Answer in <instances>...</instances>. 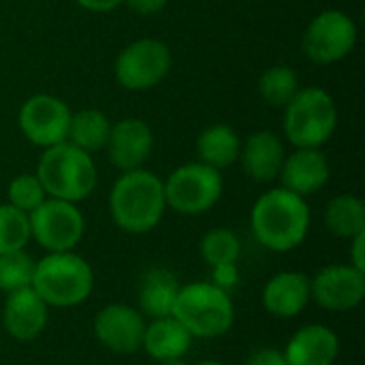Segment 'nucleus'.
I'll return each instance as SVG.
<instances>
[{
	"instance_id": "1",
	"label": "nucleus",
	"mask_w": 365,
	"mask_h": 365,
	"mask_svg": "<svg viewBox=\"0 0 365 365\" xmlns=\"http://www.w3.org/2000/svg\"><path fill=\"white\" fill-rule=\"evenodd\" d=\"M250 229L257 242L272 252L295 250L310 231V207L306 197L282 186L269 188L252 205Z\"/></svg>"
},
{
	"instance_id": "2",
	"label": "nucleus",
	"mask_w": 365,
	"mask_h": 365,
	"mask_svg": "<svg viewBox=\"0 0 365 365\" xmlns=\"http://www.w3.org/2000/svg\"><path fill=\"white\" fill-rule=\"evenodd\" d=\"M167 212L163 180L148 171H124L109 195V214L118 229L130 235H143L156 229Z\"/></svg>"
},
{
	"instance_id": "3",
	"label": "nucleus",
	"mask_w": 365,
	"mask_h": 365,
	"mask_svg": "<svg viewBox=\"0 0 365 365\" xmlns=\"http://www.w3.org/2000/svg\"><path fill=\"white\" fill-rule=\"evenodd\" d=\"M171 317L192 338L216 340L231 331L235 323V306L227 289L201 280L180 287Z\"/></svg>"
},
{
	"instance_id": "4",
	"label": "nucleus",
	"mask_w": 365,
	"mask_h": 365,
	"mask_svg": "<svg viewBox=\"0 0 365 365\" xmlns=\"http://www.w3.org/2000/svg\"><path fill=\"white\" fill-rule=\"evenodd\" d=\"M30 287L49 308H75L92 295L94 272L73 250L47 252L41 261H34Z\"/></svg>"
},
{
	"instance_id": "5",
	"label": "nucleus",
	"mask_w": 365,
	"mask_h": 365,
	"mask_svg": "<svg viewBox=\"0 0 365 365\" xmlns=\"http://www.w3.org/2000/svg\"><path fill=\"white\" fill-rule=\"evenodd\" d=\"M36 178L47 197L79 203L94 192L98 175L92 154L64 141L43 150L36 165Z\"/></svg>"
},
{
	"instance_id": "6",
	"label": "nucleus",
	"mask_w": 365,
	"mask_h": 365,
	"mask_svg": "<svg viewBox=\"0 0 365 365\" xmlns=\"http://www.w3.org/2000/svg\"><path fill=\"white\" fill-rule=\"evenodd\" d=\"M334 96L317 86L299 88L284 107V135L295 148H323L336 133Z\"/></svg>"
},
{
	"instance_id": "7",
	"label": "nucleus",
	"mask_w": 365,
	"mask_h": 365,
	"mask_svg": "<svg viewBox=\"0 0 365 365\" xmlns=\"http://www.w3.org/2000/svg\"><path fill=\"white\" fill-rule=\"evenodd\" d=\"M167 207L182 216H199L210 212L222 197V173L203 163L180 165L163 180Z\"/></svg>"
},
{
	"instance_id": "8",
	"label": "nucleus",
	"mask_w": 365,
	"mask_h": 365,
	"mask_svg": "<svg viewBox=\"0 0 365 365\" xmlns=\"http://www.w3.org/2000/svg\"><path fill=\"white\" fill-rule=\"evenodd\" d=\"M30 237L47 252L73 250L86 231V220L77 203L47 197L36 210L28 214Z\"/></svg>"
},
{
	"instance_id": "9",
	"label": "nucleus",
	"mask_w": 365,
	"mask_h": 365,
	"mask_svg": "<svg viewBox=\"0 0 365 365\" xmlns=\"http://www.w3.org/2000/svg\"><path fill=\"white\" fill-rule=\"evenodd\" d=\"M173 56L167 43L158 38H139L128 43L115 58V79L130 92L158 86L171 71Z\"/></svg>"
},
{
	"instance_id": "10",
	"label": "nucleus",
	"mask_w": 365,
	"mask_h": 365,
	"mask_svg": "<svg viewBox=\"0 0 365 365\" xmlns=\"http://www.w3.org/2000/svg\"><path fill=\"white\" fill-rule=\"evenodd\" d=\"M357 24L340 9L321 11L304 32V53L314 64L344 60L357 45Z\"/></svg>"
},
{
	"instance_id": "11",
	"label": "nucleus",
	"mask_w": 365,
	"mask_h": 365,
	"mask_svg": "<svg viewBox=\"0 0 365 365\" xmlns=\"http://www.w3.org/2000/svg\"><path fill=\"white\" fill-rule=\"evenodd\" d=\"M71 115L73 111L62 98L51 94H34L19 107L17 124L21 135L32 145L47 150L66 141Z\"/></svg>"
},
{
	"instance_id": "12",
	"label": "nucleus",
	"mask_w": 365,
	"mask_h": 365,
	"mask_svg": "<svg viewBox=\"0 0 365 365\" xmlns=\"http://www.w3.org/2000/svg\"><path fill=\"white\" fill-rule=\"evenodd\" d=\"M312 302L329 312H349L365 299V272L353 265H327L310 278Z\"/></svg>"
},
{
	"instance_id": "13",
	"label": "nucleus",
	"mask_w": 365,
	"mask_h": 365,
	"mask_svg": "<svg viewBox=\"0 0 365 365\" xmlns=\"http://www.w3.org/2000/svg\"><path fill=\"white\" fill-rule=\"evenodd\" d=\"M96 340L115 355H133L141 351L145 317L126 304H109L101 308L94 317Z\"/></svg>"
},
{
	"instance_id": "14",
	"label": "nucleus",
	"mask_w": 365,
	"mask_h": 365,
	"mask_svg": "<svg viewBox=\"0 0 365 365\" xmlns=\"http://www.w3.org/2000/svg\"><path fill=\"white\" fill-rule=\"evenodd\" d=\"M105 150L111 165L122 173L141 169L154 150V133L141 118H124L111 124Z\"/></svg>"
},
{
	"instance_id": "15",
	"label": "nucleus",
	"mask_w": 365,
	"mask_h": 365,
	"mask_svg": "<svg viewBox=\"0 0 365 365\" xmlns=\"http://www.w3.org/2000/svg\"><path fill=\"white\" fill-rule=\"evenodd\" d=\"M49 321V306L36 295L32 287L13 291L2 306V327L17 342H32L41 338Z\"/></svg>"
},
{
	"instance_id": "16",
	"label": "nucleus",
	"mask_w": 365,
	"mask_h": 365,
	"mask_svg": "<svg viewBox=\"0 0 365 365\" xmlns=\"http://www.w3.org/2000/svg\"><path fill=\"white\" fill-rule=\"evenodd\" d=\"M278 178L282 188L308 197L325 188L331 178V165L321 148H295L293 154H287Z\"/></svg>"
},
{
	"instance_id": "17",
	"label": "nucleus",
	"mask_w": 365,
	"mask_h": 365,
	"mask_svg": "<svg viewBox=\"0 0 365 365\" xmlns=\"http://www.w3.org/2000/svg\"><path fill=\"white\" fill-rule=\"evenodd\" d=\"M287 158L284 143L282 139L272 133V130H257L242 141L240 150V163L244 173L259 182V184H269L278 180L282 163Z\"/></svg>"
},
{
	"instance_id": "18",
	"label": "nucleus",
	"mask_w": 365,
	"mask_h": 365,
	"mask_svg": "<svg viewBox=\"0 0 365 365\" xmlns=\"http://www.w3.org/2000/svg\"><path fill=\"white\" fill-rule=\"evenodd\" d=\"M282 353L289 365H334L340 355V338L327 325H304L291 336Z\"/></svg>"
},
{
	"instance_id": "19",
	"label": "nucleus",
	"mask_w": 365,
	"mask_h": 365,
	"mask_svg": "<svg viewBox=\"0 0 365 365\" xmlns=\"http://www.w3.org/2000/svg\"><path fill=\"white\" fill-rule=\"evenodd\" d=\"M263 308L276 319H293L312 302L310 276L302 272H280L263 289Z\"/></svg>"
},
{
	"instance_id": "20",
	"label": "nucleus",
	"mask_w": 365,
	"mask_h": 365,
	"mask_svg": "<svg viewBox=\"0 0 365 365\" xmlns=\"http://www.w3.org/2000/svg\"><path fill=\"white\" fill-rule=\"evenodd\" d=\"M192 340L195 338L173 317H160L152 319V323H145L141 349L148 353V357L163 364L184 359V355L190 351Z\"/></svg>"
},
{
	"instance_id": "21",
	"label": "nucleus",
	"mask_w": 365,
	"mask_h": 365,
	"mask_svg": "<svg viewBox=\"0 0 365 365\" xmlns=\"http://www.w3.org/2000/svg\"><path fill=\"white\" fill-rule=\"evenodd\" d=\"M180 287L182 284L173 272L165 267L148 269L139 280V289H137L139 308L137 310L150 319L171 317V308H173Z\"/></svg>"
},
{
	"instance_id": "22",
	"label": "nucleus",
	"mask_w": 365,
	"mask_h": 365,
	"mask_svg": "<svg viewBox=\"0 0 365 365\" xmlns=\"http://www.w3.org/2000/svg\"><path fill=\"white\" fill-rule=\"evenodd\" d=\"M242 150V139L237 130L229 124H212L197 137L199 163L214 167L218 171L229 169L237 163Z\"/></svg>"
},
{
	"instance_id": "23",
	"label": "nucleus",
	"mask_w": 365,
	"mask_h": 365,
	"mask_svg": "<svg viewBox=\"0 0 365 365\" xmlns=\"http://www.w3.org/2000/svg\"><path fill=\"white\" fill-rule=\"evenodd\" d=\"M109 130H111V122L107 113H103L101 109H79L71 115L66 141L92 154L105 150Z\"/></svg>"
},
{
	"instance_id": "24",
	"label": "nucleus",
	"mask_w": 365,
	"mask_h": 365,
	"mask_svg": "<svg viewBox=\"0 0 365 365\" xmlns=\"http://www.w3.org/2000/svg\"><path fill=\"white\" fill-rule=\"evenodd\" d=\"M325 227L342 240L365 233V203L357 195H338L325 207Z\"/></svg>"
},
{
	"instance_id": "25",
	"label": "nucleus",
	"mask_w": 365,
	"mask_h": 365,
	"mask_svg": "<svg viewBox=\"0 0 365 365\" xmlns=\"http://www.w3.org/2000/svg\"><path fill=\"white\" fill-rule=\"evenodd\" d=\"M201 259L212 267H225V265H235L240 255H242V242L235 235V231L227 227H216L210 229L199 244Z\"/></svg>"
},
{
	"instance_id": "26",
	"label": "nucleus",
	"mask_w": 365,
	"mask_h": 365,
	"mask_svg": "<svg viewBox=\"0 0 365 365\" xmlns=\"http://www.w3.org/2000/svg\"><path fill=\"white\" fill-rule=\"evenodd\" d=\"M297 90H299L297 73L287 64L269 66L259 77V94L269 107L284 109L289 105V101L297 94Z\"/></svg>"
},
{
	"instance_id": "27",
	"label": "nucleus",
	"mask_w": 365,
	"mask_h": 365,
	"mask_svg": "<svg viewBox=\"0 0 365 365\" xmlns=\"http://www.w3.org/2000/svg\"><path fill=\"white\" fill-rule=\"evenodd\" d=\"M30 218L26 212L2 203L0 205V255L24 250L30 242Z\"/></svg>"
},
{
	"instance_id": "28",
	"label": "nucleus",
	"mask_w": 365,
	"mask_h": 365,
	"mask_svg": "<svg viewBox=\"0 0 365 365\" xmlns=\"http://www.w3.org/2000/svg\"><path fill=\"white\" fill-rule=\"evenodd\" d=\"M34 259L26 250L0 255V291L4 295L32 284Z\"/></svg>"
},
{
	"instance_id": "29",
	"label": "nucleus",
	"mask_w": 365,
	"mask_h": 365,
	"mask_svg": "<svg viewBox=\"0 0 365 365\" xmlns=\"http://www.w3.org/2000/svg\"><path fill=\"white\" fill-rule=\"evenodd\" d=\"M6 197H9V205L30 214L32 210H36L45 199V188L38 182L36 173H19L11 180L9 188H6Z\"/></svg>"
},
{
	"instance_id": "30",
	"label": "nucleus",
	"mask_w": 365,
	"mask_h": 365,
	"mask_svg": "<svg viewBox=\"0 0 365 365\" xmlns=\"http://www.w3.org/2000/svg\"><path fill=\"white\" fill-rule=\"evenodd\" d=\"M246 365H289V361L282 351H278L274 346H265V349H257L246 359Z\"/></svg>"
},
{
	"instance_id": "31",
	"label": "nucleus",
	"mask_w": 365,
	"mask_h": 365,
	"mask_svg": "<svg viewBox=\"0 0 365 365\" xmlns=\"http://www.w3.org/2000/svg\"><path fill=\"white\" fill-rule=\"evenodd\" d=\"M124 2H126V6H128L133 13H137V15H141V17H150V15L160 13V11L167 6L169 0H124Z\"/></svg>"
},
{
	"instance_id": "32",
	"label": "nucleus",
	"mask_w": 365,
	"mask_h": 365,
	"mask_svg": "<svg viewBox=\"0 0 365 365\" xmlns=\"http://www.w3.org/2000/svg\"><path fill=\"white\" fill-rule=\"evenodd\" d=\"M351 242V265L365 272V233L349 240Z\"/></svg>"
},
{
	"instance_id": "33",
	"label": "nucleus",
	"mask_w": 365,
	"mask_h": 365,
	"mask_svg": "<svg viewBox=\"0 0 365 365\" xmlns=\"http://www.w3.org/2000/svg\"><path fill=\"white\" fill-rule=\"evenodd\" d=\"M77 4L92 13H109L120 4H124V0H77Z\"/></svg>"
},
{
	"instance_id": "34",
	"label": "nucleus",
	"mask_w": 365,
	"mask_h": 365,
	"mask_svg": "<svg viewBox=\"0 0 365 365\" xmlns=\"http://www.w3.org/2000/svg\"><path fill=\"white\" fill-rule=\"evenodd\" d=\"M160 365H188L184 359H173V361H163Z\"/></svg>"
},
{
	"instance_id": "35",
	"label": "nucleus",
	"mask_w": 365,
	"mask_h": 365,
	"mask_svg": "<svg viewBox=\"0 0 365 365\" xmlns=\"http://www.w3.org/2000/svg\"><path fill=\"white\" fill-rule=\"evenodd\" d=\"M197 365H225V364H220V361H216V359H205V361H199Z\"/></svg>"
}]
</instances>
